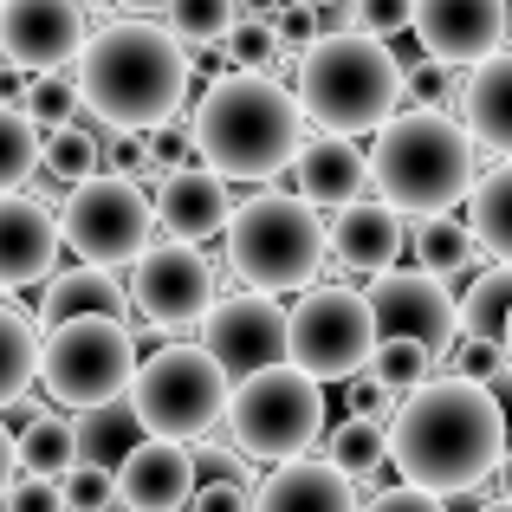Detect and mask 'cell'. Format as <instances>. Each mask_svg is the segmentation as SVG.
Masks as SVG:
<instances>
[{
    "instance_id": "obj_1",
    "label": "cell",
    "mask_w": 512,
    "mask_h": 512,
    "mask_svg": "<svg viewBox=\"0 0 512 512\" xmlns=\"http://www.w3.org/2000/svg\"><path fill=\"white\" fill-rule=\"evenodd\" d=\"M506 454H512V428L500 402H493L487 383H467V376H435L389 422V467L402 474V487H422L435 500L480 493L500 474Z\"/></svg>"
},
{
    "instance_id": "obj_2",
    "label": "cell",
    "mask_w": 512,
    "mask_h": 512,
    "mask_svg": "<svg viewBox=\"0 0 512 512\" xmlns=\"http://www.w3.org/2000/svg\"><path fill=\"white\" fill-rule=\"evenodd\" d=\"M72 78L91 124H104L111 137H156L188 104L195 59L163 20H111L91 33Z\"/></svg>"
},
{
    "instance_id": "obj_3",
    "label": "cell",
    "mask_w": 512,
    "mask_h": 512,
    "mask_svg": "<svg viewBox=\"0 0 512 512\" xmlns=\"http://www.w3.org/2000/svg\"><path fill=\"white\" fill-rule=\"evenodd\" d=\"M195 156L221 182H266L273 188L305 156V104L273 72H221L201 91L195 117Z\"/></svg>"
},
{
    "instance_id": "obj_4",
    "label": "cell",
    "mask_w": 512,
    "mask_h": 512,
    "mask_svg": "<svg viewBox=\"0 0 512 512\" xmlns=\"http://www.w3.org/2000/svg\"><path fill=\"white\" fill-rule=\"evenodd\" d=\"M292 91L305 104V124H318V137H383L402 117L409 98V65L370 33H325L312 52H299L292 65Z\"/></svg>"
},
{
    "instance_id": "obj_5",
    "label": "cell",
    "mask_w": 512,
    "mask_h": 512,
    "mask_svg": "<svg viewBox=\"0 0 512 512\" xmlns=\"http://www.w3.org/2000/svg\"><path fill=\"white\" fill-rule=\"evenodd\" d=\"M370 175H376V195H383L389 208H402L409 221H428V214L461 208L487 169H480V143H474V130L461 124V111H415L409 104V111L376 137Z\"/></svg>"
},
{
    "instance_id": "obj_6",
    "label": "cell",
    "mask_w": 512,
    "mask_h": 512,
    "mask_svg": "<svg viewBox=\"0 0 512 512\" xmlns=\"http://www.w3.org/2000/svg\"><path fill=\"white\" fill-rule=\"evenodd\" d=\"M331 260V221L305 195L286 188H260L234 208L227 221V266L240 273L247 292H312Z\"/></svg>"
},
{
    "instance_id": "obj_7",
    "label": "cell",
    "mask_w": 512,
    "mask_h": 512,
    "mask_svg": "<svg viewBox=\"0 0 512 512\" xmlns=\"http://www.w3.org/2000/svg\"><path fill=\"white\" fill-rule=\"evenodd\" d=\"M130 409H137L143 435L156 441H208L214 428H227V409H234V376L214 363L208 344H163L143 357L137 389H130Z\"/></svg>"
},
{
    "instance_id": "obj_8",
    "label": "cell",
    "mask_w": 512,
    "mask_h": 512,
    "mask_svg": "<svg viewBox=\"0 0 512 512\" xmlns=\"http://www.w3.org/2000/svg\"><path fill=\"white\" fill-rule=\"evenodd\" d=\"M325 383L305 376L299 363H279V370H260L247 383H234V409H227V441H234L247 461H312V448L331 435L325 422Z\"/></svg>"
},
{
    "instance_id": "obj_9",
    "label": "cell",
    "mask_w": 512,
    "mask_h": 512,
    "mask_svg": "<svg viewBox=\"0 0 512 512\" xmlns=\"http://www.w3.org/2000/svg\"><path fill=\"white\" fill-rule=\"evenodd\" d=\"M137 370H143V350L124 318L59 325V331H46V350H39V389L52 396V409H72V415L130 402Z\"/></svg>"
},
{
    "instance_id": "obj_10",
    "label": "cell",
    "mask_w": 512,
    "mask_h": 512,
    "mask_svg": "<svg viewBox=\"0 0 512 512\" xmlns=\"http://www.w3.org/2000/svg\"><path fill=\"white\" fill-rule=\"evenodd\" d=\"M65 247L85 266H137L156 247V195H143L137 175H98V182L72 188L59 208Z\"/></svg>"
},
{
    "instance_id": "obj_11",
    "label": "cell",
    "mask_w": 512,
    "mask_h": 512,
    "mask_svg": "<svg viewBox=\"0 0 512 512\" xmlns=\"http://www.w3.org/2000/svg\"><path fill=\"white\" fill-rule=\"evenodd\" d=\"M376 344V312H370V292H350V286H312L299 292L292 305V363L318 383H357L370 370Z\"/></svg>"
},
{
    "instance_id": "obj_12",
    "label": "cell",
    "mask_w": 512,
    "mask_h": 512,
    "mask_svg": "<svg viewBox=\"0 0 512 512\" xmlns=\"http://www.w3.org/2000/svg\"><path fill=\"white\" fill-rule=\"evenodd\" d=\"M201 344L214 350V363L234 383L279 370V363H292V305L266 299V292H234L201 318Z\"/></svg>"
},
{
    "instance_id": "obj_13",
    "label": "cell",
    "mask_w": 512,
    "mask_h": 512,
    "mask_svg": "<svg viewBox=\"0 0 512 512\" xmlns=\"http://www.w3.org/2000/svg\"><path fill=\"white\" fill-rule=\"evenodd\" d=\"M130 299H137L143 325L182 331V325H201V318L221 305V292H214V266H208L201 247L156 240V247L130 266Z\"/></svg>"
},
{
    "instance_id": "obj_14",
    "label": "cell",
    "mask_w": 512,
    "mask_h": 512,
    "mask_svg": "<svg viewBox=\"0 0 512 512\" xmlns=\"http://www.w3.org/2000/svg\"><path fill=\"white\" fill-rule=\"evenodd\" d=\"M370 312L383 338H415L435 357H454L461 344V299L448 292V279L422 273V266H396V273L370 279Z\"/></svg>"
},
{
    "instance_id": "obj_15",
    "label": "cell",
    "mask_w": 512,
    "mask_h": 512,
    "mask_svg": "<svg viewBox=\"0 0 512 512\" xmlns=\"http://www.w3.org/2000/svg\"><path fill=\"white\" fill-rule=\"evenodd\" d=\"M85 46H91V20L78 0H7L0 7V59L33 78L65 72V65L78 72Z\"/></svg>"
},
{
    "instance_id": "obj_16",
    "label": "cell",
    "mask_w": 512,
    "mask_h": 512,
    "mask_svg": "<svg viewBox=\"0 0 512 512\" xmlns=\"http://www.w3.org/2000/svg\"><path fill=\"white\" fill-rule=\"evenodd\" d=\"M512 0H415V39L422 59H441L454 72H474L480 59L506 52Z\"/></svg>"
},
{
    "instance_id": "obj_17",
    "label": "cell",
    "mask_w": 512,
    "mask_h": 512,
    "mask_svg": "<svg viewBox=\"0 0 512 512\" xmlns=\"http://www.w3.org/2000/svg\"><path fill=\"white\" fill-rule=\"evenodd\" d=\"M65 227L39 195H7L0 201V292L46 286L59 273Z\"/></svg>"
},
{
    "instance_id": "obj_18",
    "label": "cell",
    "mask_w": 512,
    "mask_h": 512,
    "mask_svg": "<svg viewBox=\"0 0 512 512\" xmlns=\"http://www.w3.org/2000/svg\"><path fill=\"white\" fill-rule=\"evenodd\" d=\"M195 493H201V467H195V448H182V441L150 435L117 467V506L124 512H188Z\"/></svg>"
},
{
    "instance_id": "obj_19",
    "label": "cell",
    "mask_w": 512,
    "mask_h": 512,
    "mask_svg": "<svg viewBox=\"0 0 512 512\" xmlns=\"http://www.w3.org/2000/svg\"><path fill=\"white\" fill-rule=\"evenodd\" d=\"M409 253V214L389 208L383 195L350 201L344 214H331V260L350 266V273H396V260Z\"/></svg>"
},
{
    "instance_id": "obj_20",
    "label": "cell",
    "mask_w": 512,
    "mask_h": 512,
    "mask_svg": "<svg viewBox=\"0 0 512 512\" xmlns=\"http://www.w3.org/2000/svg\"><path fill=\"white\" fill-rule=\"evenodd\" d=\"M234 208L240 201L227 195V182L214 169H169L156 182V227H163V240H182V247H195L208 234H227Z\"/></svg>"
},
{
    "instance_id": "obj_21",
    "label": "cell",
    "mask_w": 512,
    "mask_h": 512,
    "mask_svg": "<svg viewBox=\"0 0 512 512\" xmlns=\"http://www.w3.org/2000/svg\"><path fill=\"white\" fill-rule=\"evenodd\" d=\"M130 286L111 273V266H59V273L39 286V318H46V331L59 325H85V318H124L130 325Z\"/></svg>"
},
{
    "instance_id": "obj_22",
    "label": "cell",
    "mask_w": 512,
    "mask_h": 512,
    "mask_svg": "<svg viewBox=\"0 0 512 512\" xmlns=\"http://www.w3.org/2000/svg\"><path fill=\"white\" fill-rule=\"evenodd\" d=\"M253 512H363V487L331 461H292L253 487Z\"/></svg>"
},
{
    "instance_id": "obj_23",
    "label": "cell",
    "mask_w": 512,
    "mask_h": 512,
    "mask_svg": "<svg viewBox=\"0 0 512 512\" xmlns=\"http://www.w3.org/2000/svg\"><path fill=\"white\" fill-rule=\"evenodd\" d=\"M292 175H299V195L312 201L318 214H325V208H331V214H344L350 201H363V195L376 188L370 156H363L350 137H312Z\"/></svg>"
},
{
    "instance_id": "obj_24",
    "label": "cell",
    "mask_w": 512,
    "mask_h": 512,
    "mask_svg": "<svg viewBox=\"0 0 512 512\" xmlns=\"http://www.w3.org/2000/svg\"><path fill=\"white\" fill-rule=\"evenodd\" d=\"M461 124L474 130L480 150L506 156L512 163V46L480 59L474 72L461 78Z\"/></svg>"
},
{
    "instance_id": "obj_25",
    "label": "cell",
    "mask_w": 512,
    "mask_h": 512,
    "mask_svg": "<svg viewBox=\"0 0 512 512\" xmlns=\"http://www.w3.org/2000/svg\"><path fill=\"white\" fill-rule=\"evenodd\" d=\"M474 253H487L467 227V214H428V221H409V260L435 279H461L474 273Z\"/></svg>"
},
{
    "instance_id": "obj_26",
    "label": "cell",
    "mask_w": 512,
    "mask_h": 512,
    "mask_svg": "<svg viewBox=\"0 0 512 512\" xmlns=\"http://www.w3.org/2000/svg\"><path fill=\"white\" fill-rule=\"evenodd\" d=\"M39 350H46V331L13 299H0V415L26 402V389L39 383Z\"/></svg>"
},
{
    "instance_id": "obj_27",
    "label": "cell",
    "mask_w": 512,
    "mask_h": 512,
    "mask_svg": "<svg viewBox=\"0 0 512 512\" xmlns=\"http://www.w3.org/2000/svg\"><path fill=\"white\" fill-rule=\"evenodd\" d=\"M143 422H137V409L130 402H117V409H91V415H78V461L85 467H124L130 454L143 448Z\"/></svg>"
},
{
    "instance_id": "obj_28",
    "label": "cell",
    "mask_w": 512,
    "mask_h": 512,
    "mask_svg": "<svg viewBox=\"0 0 512 512\" xmlns=\"http://www.w3.org/2000/svg\"><path fill=\"white\" fill-rule=\"evenodd\" d=\"M467 227L500 266H512V163H493L467 195Z\"/></svg>"
},
{
    "instance_id": "obj_29",
    "label": "cell",
    "mask_w": 512,
    "mask_h": 512,
    "mask_svg": "<svg viewBox=\"0 0 512 512\" xmlns=\"http://www.w3.org/2000/svg\"><path fill=\"white\" fill-rule=\"evenodd\" d=\"M78 467V422L59 409L33 415L20 428V474H39V480H65Z\"/></svg>"
},
{
    "instance_id": "obj_30",
    "label": "cell",
    "mask_w": 512,
    "mask_h": 512,
    "mask_svg": "<svg viewBox=\"0 0 512 512\" xmlns=\"http://www.w3.org/2000/svg\"><path fill=\"white\" fill-rule=\"evenodd\" d=\"M39 169H46V130L20 104H0V201L26 195Z\"/></svg>"
},
{
    "instance_id": "obj_31",
    "label": "cell",
    "mask_w": 512,
    "mask_h": 512,
    "mask_svg": "<svg viewBox=\"0 0 512 512\" xmlns=\"http://www.w3.org/2000/svg\"><path fill=\"white\" fill-rule=\"evenodd\" d=\"M506 325H512V266L493 260L461 292V338H500L506 344Z\"/></svg>"
},
{
    "instance_id": "obj_32",
    "label": "cell",
    "mask_w": 512,
    "mask_h": 512,
    "mask_svg": "<svg viewBox=\"0 0 512 512\" xmlns=\"http://www.w3.org/2000/svg\"><path fill=\"white\" fill-rule=\"evenodd\" d=\"M325 461H331V467H344L357 487H370V480L389 467V428L357 422V415H350V422H338V428L325 435Z\"/></svg>"
},
{
    "instance_id": "obj_33",
    "label": "cell",
    "mask_w": 512,
    "mask_h": 512,
    "mask_svg": "<svg viewBox=\"0 0 512 512\" xmlns=\"http://www.w3.org/2000/svg\"><path fill=\"white\" fill-rule=\"evenodd\" d=\"M46 175H52V188H85V182H98L104 175V137L91 124H72V130H59V137H46Z\"/></svg>"
},
{
    "instance_id": "obj_34",
    "label": "cell",
    "mask_w": 512,
    "mask_h": 512,
    "mask_svg": "<svg viewBox=\"0 0 512 512\" xmlns=\"http://www.w3.org/2000/svg\"><path fill=\"white\" fill-rule=\"evenodd\" d=\"M163 26L182 46H227L240 26V0H163Z\"/></svg>"
},
{
    "instance_id": "obj_35",
    "label": "cell",
    "mask_w": 512,
    "mask_h": 512,
    "mask_svg": "<svg viewBox=\"0 0 512 512\" xmlns=\"http://www.w3.org/2000/svg\"><path fill=\"white\" fill-rule=\"evenodd\" d=\"M435 363H441V357H435L428 344H415V338H383V344H376V357H370V376H376V383H389L402 402H409L415 389L435 383Z\"/></svg>"
},
{
    "instance_id": "obj_36",
    "label": "cell",
    "mask_w": 512,
    "mask_h": 512,
    "mask_svg": "<svg viewBox=\"0 0 512 512\" xmlns=\"http://www.w3.org/2000/svg\"><path fill=\"white\" fill-rule=\"evenodd\" d=\"M338 33H370V39H402L415 33V0H325Z\"/></svg>"
},
{
    "instance_id": "obj_37",
    "label": "cell",
    "mask_w": 512,
    "mask_h": 512,
    "mask_svg": "<svg viewBox=\"0 0 512 512\" xmlns=\"http://www.w3.org/2000/svg\"><path fill=\"white\" fill-rule=\"evenodd\" d=\"M20 111L33 117V124L46 130V137L72 130V124H78V111H85V98H78V78H65V72L26 78V98H20Z\"/></svg>"
},
{
    "instance_id": "obj_38",
    "label": "cell",
    "mask_w": 512,
    "mask_h": 512,
    "mask_svg": "<svg viewBox=\"0 0 512 512\" xmlns=\"http://www.w3.org/2000/svg\"><path fill=\"white\" fill-rule=\"evenodd\" d=\"M461 78L467 72H454V65H441V59L409 65V104L415 111H461Z\"/></svg>"
},
{
    "instance_id": "obj_39",
    "label": "cell",
    "mask_w": 512,
    "mask_h": 512,
    "mask_svg": "<svg viewBox=\"0 0 512 512\" xmlns=\"http://www.w3.org/2000/svg\"><path fill=\"white\" fill-rule=\"evenodd\" d=\"M227 59H234V72H266L273 65V52H286L279 46V26L273 20H240L234 33H227Z\"/></svg>"
},
{
    "instance_id": "obj_40",
    "label": "cell",
    "mask_w": 512,
    "mask_h": 512,
    "mask_svg": "<svg viewBox=\"0 0 512 512\" xmlns=\"http://www.w3.org/2000/svg\"><path fill=\"white\" fill-rule=\"evenodd\" d=\"M65 506L72 512H111L117 506V474L111 467H85L78 461L72 474H65Z\"/></svg>"
},
{
    "instance_id": "obj_41",
    "label": "cell",
    "mask_w": 512,
    "mask_h": 512,
    "mask_svg": "<svg viewBox=\"0 0 512 512\" xmlns=\"http://www.w3.org/2000/svg\"><path fill=\"white\" fill-rule=\"evenodd\" d=\"M448 363H454V376H467V383H493V376H500L512 357H506L500 338H461Z\"/></svg>"
},
{
    "instance_id": "obj_42",
    "label": "cell",
    "mask_w": 512,
    "mask_h": 512,
    "mask_svg": "<svg viewBox=\"0 0 512 512\" xmlns=\"http://www.w3.org/2000/svg\"><path fill=\"white\" fill-rule=\"evenodd\" d=\"M350 415H357V422H376V428H389L402 415V396L389 383H376L370 370L357 376V383H350Z\"/></svg>"
},
{
    "instance_id": "obj_43",
    "label": "cell",
    "mask_w": 512,
    "mask_h": 512,
    "mask_svg": "<svg viewBox=\"0 0 512 512\" xmlns=\"http://www.w3.org/2000/svg\"><path fill=\"white\" fill-rule=\"evenodd\" d=\"M0 512H72L65 506V480H39V474H20V487L7 493Z\"/></svg>"
},
{
    "instance_id": "obj_44",
    "label": "cell",
    "mask_w": 512,
    "mask_h": 512,
    "mask_svg": "<svg viewBox=\"0 0 512 512\" xmlns=\"http://www.w3.org/2000/svg\"><path fill=\"white\" fill-rule=\"evenodd\" d=\"M188 512H253V487L247 480H208V487L188 500Z\"/></svg>"
},
{
    "instance_id": "obj_45",
    "label": "cell",
    "mask_w": 512,
    "mask_h": 512,
    "mask_svg": "<svg viewBox=\"0 0 512 512\" xmlns=\"http://www.w3.org/2000/svg\"><path fill=\"white\" fill-rule=\"evenodd\" d=\"M363 512H448V500H435L422 487H383V493L363 500Z\"/></svg>"
},
{
    "instance_id": "obj_46",
    "label": "cell",
    "mask_w": 512,
    "mask_h": 512,
    "mask_svg": "<svg viewBox=\"0 0 512 512\" xmlns=\"http://www.w3.org/2000/svg\"><path fill=\"white\" fill-rule=\"evenodd\" d=\"M13 487H20V435L0 422V506H7Z\"/></svg>"
},
{
    "instance_id": "obj_47",
    "label": "cell",
    "mask_w": 512,
    "mask_h": 512,
    "mask_svg": "<svg viewBox=\"0 0 512 512\" xmlns=\"http://www.w3.org/2000/svg\"><path fill=\"white\" fill-rule=\"evenodd\" d=\"M487 389H493V402H500V415H506V428H512V363H506L500 376H493Z\"/></svg>"
},
{
    "instance_id": "obj_48",
    "label": "cell",
    "mask_w": 512,
    "mask_h": 512,
    "mask_svg": "<svg viewBox=\"0 0 512 512\" xmlns=\"http://www.w3.org/2000/svg\"><path fill=\"white\" fill-rule=\"evenodd\" d=\"M493 487H500V500H512V454L500 461V474H493Z\"/></svg>"
},
{
    "instance_id": "obj_49",
    "label": "cell",
    "mask_w": 512,
    "mask_h": 512,
    "mask_svg": "<svg viewBox=\"0 0 512 512\" xmlns=\"http://www.w3.org/2000/svg\"><path fill=\"white\" fill-rule=\"evenodd\" d=\"M474 512H512V500H487V506H474Z\"/></svg>"
},
{
    "instance_id": "obj_50",
    "label": "cell",
    "mask_w": 512,
    "mask_h": 512,
    "mask_svg": "<svg viewBox=\"0 0 512 512\" xmlns=\"http://www.w3.org/2000/svg\"><path fill=\"white\" fill-rule=\"evenodd\" d=\"M78 7H117V0H78Z\"/></svg>"
},
{
    "instance_id": "obj_51",
    "label": "cell",
    "mask_w": 512,
    "mask_h": 512,
    "mask_svg": "<svg viewBox=\"0 0 512 512\" xmlns=\"http://www.w3.org/2000/svg\"><path fill=\"white\" fill-rule=\"evenodd\" d=\"M506 357H512V325H506Z\"/></svg>"
},
{
    "instance_id": "obj_52",
    "label": "cell",
    "mask_w": 512,
    "mask_h": 512,
    "mask_svg": "<svg viewBox=\"0 0 512 512\" xmlns=\"http://www.w3.org/2000/svg\"><path fill=\"white\" fill-rule=\"evenodd\" d=\"M0 7H7V0H0Z\"/></svg>"
}]
</instances>
